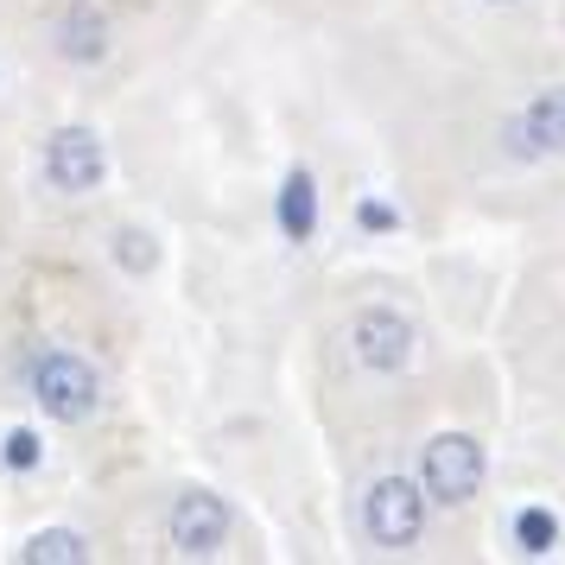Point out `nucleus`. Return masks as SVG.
<instances>
[{
  "label": "nucleus",
  "mask_w": 565,
  "mask_h": 565,
  "mask_svg": "<svg viewBox=\"0 0 565 565\" xmlns=\"http://www.w3.org/2000/svg\"><path fill=\"white\" fill-rule=\"evenodd\" d=\"M32 401L52 413V419H64V426H83L96 413V401H103V382H96V369L83 356L45 350V356L32 362Z\"/></svg>",
  "instance_id": "obj_1"
},
{
  "label": "nucleus",
  "mask_w": 565,
  "mask_h": 565,
  "mask_svg": "<svg viewBox=\"0 0 565 565\" xmlns=\"http://www.w3.org/2000/svg\"><path fill=\"white\" fill-rule=\"evenodd\" d=\"M477 483H483V445L463 433H438L419 458V489L433 502H470Z\"/></svg>",
  "instance_id": "obj_2"
},
{
  "label": "nucleus",
  "mask_w": 565,
  "mask_h": 565,
  "mask_svg": "<svg viewBox=\"0 0 565 565\" xmlns=\"http://www.w3.org/2000/svg\"><path fill=\"white\" fill-rule=\"evenodd\" d=\"M362 527H369L375 546H413L419 527H426V489L407 483V477H382V483L369 489Z\"/></svg>",
  "instance_id": "obj_3"
},
{
  "label": "nucleus",
  "mask_w": 565,
  "mask_h": 565,
  "mask_svg": "<svg viewBox=\"0 0 565 565\" xmlns=\"http://www.w3.org/2000/svg\"><path fill=\"white\" fill-rule=\"evenodd\" d=\"M502 153L509 159H553V153H565V83L540 89L521 115L502 121Z\"/></svg>",
  "instance_id": "obj_4"
},
{
  "label": "nucleus",
  "mask_w": 565,
  "mask_h": 565,
  "mask_svg": "<svg viewBox=\"0 0 565 565\" xmlns=\"http://www.w3.org/2000/svg\"><path fill=\"white\" fill-rule=\"evenodd\" d=\"M166 540H172L179 553H191V559H210V553H223V540H230V509H223L216 495H204V489H191V495H179L172 514H166Z\"/></svg>",
  "instance_id": "obj_5"
},
{
  "label": "nucleus",
  "mask_w": 565,
  "mask_h": 565,
  "mask_svg": "<svg viewBox=\"0 0 565 565\" xmlns=\"http://www.w3.org/2000/svg\"><path fill=\"white\" fill-rule=\"evenodd\" d=\"M45 179H52L57 191H71V198L96 191V184H103V140L89 128H57L52 147H45Z\"/></svg>",
  "instance_id": "obj_6"
},
{
  "label": "nucleus",
  "mask_w": 565,
  "mask_h": 565,
  "mask_svg": "<svg viewBox=\"0 0 565 565\" xmlns=\"http://www.w3.org/2000/svg\"><path fill=\"white\" fill-rule=\"evenodd\" d=\"M413 356V324L401 318V311H362L356 318V362L362 369H375V375H387V369H401V362Z\"/></svg>",
  "instance_id": "obj_7"
},
{
  "label": "nucleus",
  "mask_w": 565,
  "mask_h": 565,
  "mask_svg": "<svg viewBox=\"0 0 565 565\" xmlns=\"http://www.w3.org/2000/svg\"><path fill=\"white\" fill-rule=\"evenodd\" d=\"M57 52L71 57V64H96V57L108 52V26H103V13H89V7L64 13V26H57Z\"/></svg>",
  "instance_id": "obj_8"
},
{
  "label": "nucleus",
  "mask_w": 565,
  "mask_h": 565,
  "mask_svg": "<svg viewBox=\"0 0 565 565\" xmlns=\"http://www.w3.org/2000/svg\"><path fill=\"white\" fill-rule=\"evenodd\" d=\"M311 223H318V191H311V172H286V184H280V235H286V242H306Z\"/></svg>",
  "instance_id": "obj_9"
},
{
  "label": "nucleus",
  "mask_w": 565,
  "mask_h": 565,
  "mask_svg": "<svg viewBox=\"0 0 565 565\" xmlns=\"http://www.w3.org/2000/svg\"><path fill=\"white\" fill-rule=\"evenodd\" d=\"M514 540H521L527 553H553V540H559L553 509H521V514H514Z\"/></svg>",
  "instance_id": "obj_10"
},
{
  "label": "nucleus",
  "mask_w": 565,
  "mask_h": 565,
  "mask_svg": "<svg viewBox=\"0 0 565 565\" xmlns=\"http://www.w3.org/2000/svg\"><path fill=\"white\" fill-rule=\"evenodd\" d=\"M20 559L45 565V559H83V540L71 534V527H52V534H32L26 546H20Z\"/></svg>",
  "instance_id": "obj_11"
},
{
  "label": "nucleus",
  "mask_w": 565,
  "mask_h": 565,
  "mask_svg": "<svg viewBox=\"0 0 565 565\" xmlns=\"http://www.w3.org/2000/svg\"><path fill=\"white\" fill-rule=\"evenodd\" d=\"M7 463H13V470H32V463H39V438L32 433H7Z\"/></svg>",
  "instance_id": "obj_12"
},
{
  "label": "nucleus",
  "mask_w": 565,
  "mask_h": 565,
  "mask_svg": "<svg viewBox=\"0 0 565 565\" xmlns=\"http://www.w3.org/2000/svg\"><path fill=\"white\" fill-rule=\"evenodd\" d=\"M362 223H369V230H387V223H394V210H382V204H362Z\"/></svg>",
  "instance_id": "obj_13"
}]
</instances>
